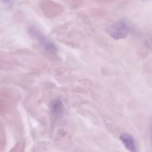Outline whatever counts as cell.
<instances>
[{
  "mask_svg": "<svg viewBox=\"0 0 152 152\" xmlns=\"http://www.w3.org/2000/svg\"><path fill=\"white\" fill-rule=\"evenodd\" d=\"M31 34L33 35L34 37L37 40V41L39 42V43L41 45V46L46 50L47 52L51 53H55L57 51L56 47L55 45L50 40H49L46 37H45L43 34L39 33L37 31L33 30Z\"/></svg>",
  "mask_w": 152,
  "mask_h": 152,
  "instance_id": "2",
  "label": "cell"
},
{
  "mask_svg": "<svg viewBox=\"0 0 152 152\" xmlns=\"http://www.w3.org/2000/svg\"><path fill=\"white\" fill-rule=\"evenodd\" d=\"M50 109L52 114L56 118H61L64 114V104L59 99L54 100L50 104Z\"/></svg>",
  "mask_w": 152,
  "mask_h": 152,
  "instance_id": "4",
  "label": "cell"
},
{
  "mask_svg": "<svg viewBox=\"0 0 152 152\" xmlns=\"http://www.w3.org/2000/svg\"><path fill=\"white\" fill-rule=\"evenodd\" d=\"M120 140L122 142L124 146L130 151L135 152L137 151L135 140L132 135L125 133L122 134L119 137Z\"/></svg>",
  "mask_w": 152,
  "mask_h": 152,
  "instance_id": "3",
  "label": "cell"
},
{
  "mask_svg": "<svg viewBox=\"0 0 152 152\" xmlns=\"http://www.w3.org/2000/svg\"><path fill=\"white\" fill-rule=\"evenodd\" d=\"M151 144H152V123H151Z\"/></svg>",
  "mask_w": 152,
  "mask_h": 152,
  "instance_id": "5",
  "label": "cell"
},
{
  "mask_svg": "<svg viewBox=\"0 0 152 152\" xmlns=\"http://www.w3.org/2000/svg\"><path fill=\"white\" fill-rule=\"evenodd\" d=\"M108 35L115 40H121L126 38L129 28L126 23L123 21H116L108 27L106 30Z\"/></svg>",
  "mask_w": 152,
  "mask_h": 152,
  "instance_id": "1",
  "label": "cell"
}]
</instances>
